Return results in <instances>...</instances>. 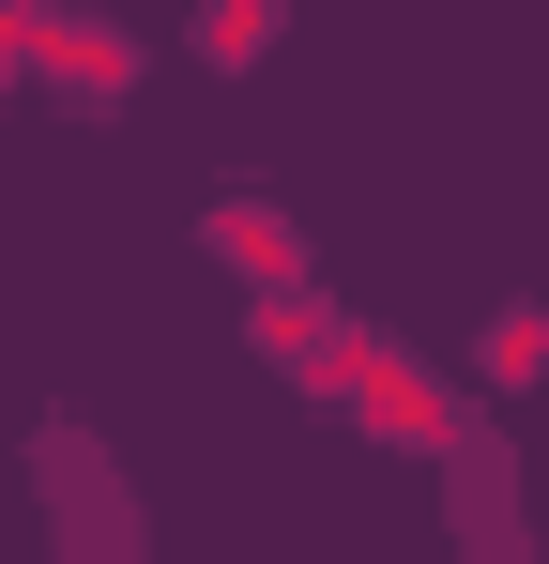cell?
Masks as SVG:
<instances>
[{
    "mask_svg": "<svg viewBox=\"0 0 549 564\" xmlns=\"http://www.w3.org/2000/svg\"><path fill=\"white\" fill-rule=\"evenodd\" d=\"M31 534H46V564H153V503H138V473L107 458V427L92 412H31Z\"/></svg>",
    "mask_w": 549,
    "mask_h": 564,
    "instance_id": "1",
    "label": "cell"
},
{
    "mask_svg": "<svg viewBox=\"0 0 549 564\" xmlns=\"http://www.w3.org/2000/svg\"><path fill=\"white\" fill-rule=\"evenodd\" d=\"M488 381H549V305H504L488 321Z\"/></svg>",
    "mask_w": 549,
    "mask_h": 564,
    "instance_id": "3",
    "label": "cell"
},
{
    "mask_svg": "<svg viewBox=\"0 0 549 564\" xmlns=\"http://www.w3.org/2000/svg\"><path fill=\"white\" fill-rule=\"evenodd\" d=\"M443 564H549L535 550V488H519V443L488 412L443 427Z\"/></svg>",
    "mask_w": 549,
    "mask_h": 564,
    "instance_id": "2",
    "label": "cell"
}]
</instances>
